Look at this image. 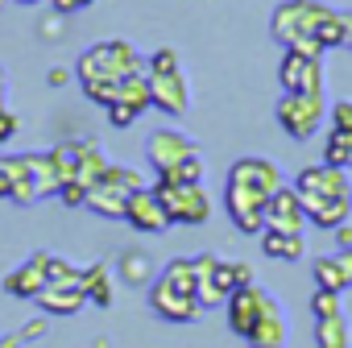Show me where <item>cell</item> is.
<instances>
[{"label": "cell", "instance_id": "1", "mask_svg": "<svg viewBox=\"0 0 352 348\" xmlns=\"http://www.w3.org/2000/svg\"><path fill=\"white\" fill-rule=\"evenodd\" d=\"M286 187L282 183V170L270 157H236L228 166V183H224V208L228 220L245 232V237H261L265 232V204L270 195Z\"/></svg>", "mask_w": 352, "mask_h": 348}, {"label": "cell", "instance_id": "2", "mask_svg": "<svg viewBox=\"0 0 352 348\" xmlns=\"http://www.w3.org/2000/svg\"><path fill=\"white\" fill-rule=\"evenodd\" d=\"M129 75H145V58L137 54L133 42L112 38V42H96L75 58V79L87 83H124Z\"/></svg>", "mask_w": 352, "mask_h": 348}, {"label": "cell", "instance_id": "3", "mask_svg": "<svg viewBox=\"0 0 352 348\" xmlns=\"http://www.w3.org/2000/svg\"><path fill=\"white\" fill-rule=\"evenodd\" d=\"M149 183L133 166H108L100 179L87 187V208L108 216V220H124V208H129V195L133 191H145Z\"/></svg>", "mask_w": 352, "mask_h": 348}, {"label": "cell", "instance_id": "4", "mask_svg": "<svg viewBox=\"0 0 352 348\" xmlns=\"http://www.w3.org/2000/svg\"><path fill=\"white\" fill-rule=\"evenodd\" d=\"M323 17H327L323 0H282V5L274 9V17H270V34H274V42H282V50H290L302 38H315Z\"/></svg>", "mask_w": 352, "mask_h": 348}, {"label": "cell", "instance_id": "5", "mask_svg": "<svg viewBox=\"0 0 352 348\" xmlns=\"http://www.w3.org/2000/svg\"><path fill=\"white\" fill-rule=\"evenodd\" d=\"M149 191L166 208L170 224H208V216H212V199L195 183H174V179H162V174H157V183Z\"/></svg>", "mask_w": 352, "mask_h": 348}, {"label": "cell", "instance_id": "6", "mask_svg": "<svg viewBox=\"0 0 352 348\" xmlns=\"http://www.w3.org/2000/svg\"><path fill=\"white\" fill-rule=\"evenodd\" d=\"M274 116H278V124L286 129V137H294V141H311V137L323 129L327 100H323V96H286V91H282Z\"/></svg>", "mask_w": 352, "mask_h": 348}, {"label": "cell", "instance_id": "7", "mask_svg": "<svg viewBox=\"0 0 352 348\" xmlns=\"http://www.w3.org/2000/svg\"><path fill=\"white\" fill-rule=\"evenodd\" d=\"M232 290H236L232 261H220L216 253H199L195 257V298H199V307L204 311L208 307H224Z\"/></svg>", "mask_w": 352, "mask_h": 348}, {"label": "cell", "instance_id": "8", "mask_svg": "<svg viewBox=\"0 0 352 348\" xmlns=\"http://www.w3.org/2000/svg\"><path fill=\"white\" fill-rule=\"evenodd\" d=\"M278 83L286 96H323V58L286 50L278 63Z\"/></svg>", "mask_w": 352, "mask_h": 348}, {"label": "cell", "instance_id": "9", "mask_svg": "<svg viewBox=\"0 0 352 348\" xmlns=\"http://www.w3.org/2000/svg\"><path fill=\"white\" fill-rule=\"evenodd\" d=\"M199 149H195V141L187 137V133H179V129H157L149 141H145V157H149V166L157 170V174H170L179 162H187V157H195Z\"/></svg>", "mask_w": 352, "mask_h": 348}, {"label": "cell", "instance_id": "10", "mask_svg": "<svg viewBox=\"0 0 352 348\" xmlns=\"http://www.w3.org/2000/svg\"><path fill=\"white\" fill-rule=\"evenodd\" d=\"M298 195H319V199H352V183H348V170H336V166H307L298 170V183H294Z\"/></svg>", "mask_w": 352, "mask_h": 348}, {"label": "cell", "instance_id": "11", "mask_svg": "<svg viewBox=\"0 0 352 348\" xmlns=\"http://www.w3.org/2000/svg\"><path fill=\"white\" fill-rule=\"evenodd\" d=\"M307 228V212L298 204L294 187H278L265 204V232H286V237H302Z\"/></svg>", "mask_w": 352, "mask_h": 348}, {"label": "cell", "instance_id": "12", "mask_svg": "<svg viewBox=\"0 0 352 348\" xmlns=\"http://www.w3.org/2000/svg\"><path fill=\"white\" fill-rule=\"evenodd\" d=\"M270 303H274V294H270V290H261L257 282H253V286H241V290H232V294H228V303H224V307H228V327H232V331L245 340Z\"/></svg>", "mask_w": 352, "mask_h": 348}, {"label": "cell", "instance_id": "13", "mask_svg": "<svg viewBox=\"0 0 352 348\" xmlns=\"http://www.w3.org/2000/svg\"><path fill=\"white\" fill-rule=\"evenodd\" d=\"M149 307H153V315H157V319H166V323H195V319L204 315L199 298L170 290L162 278H153V282H149Z\"/></svg>", "mask_w": 352, "mask_h": 348}, {"label": "cell", "instance_id": "14", "mask_svg": "<svg viewBox=\"0 0 352 348\" xmlns=\"http://www.w3.org/2000/svg\"><path fill=\"white\" fill-rule=\"evenodd\" d=\"M141 112H149V75H129L120 83L116 104L108 108V120H112V129H129Z\"/></svg>", "mask_w": 352, "mask_h": 348}, {"label": "cell", "instance_id": "15", "mask_svg": "<svg viewBox=\"0 0 352 348\" xmlns=\"http://www.w3.org/2000/svg\"><path fill=\"white\" fill-rule=\"evenodd\" d=\"M187 104H191V91H187L183 71H174V75H149V108H157L166 116H183Z\"/></svg>", "mask_w": 352, "mask_h": 348}, {"label": "cell", "instance_id": "16", "mask_svg": "<svg viewBox=\"0 0 352 348\" xmlns=\"http://www.w3.org/2000/svg\"><path fill=\"white\" fill-rule=\"evenodd\" d=\"M124 220L137 228V232H145V237H153V232H166L170 228V216H166V208L157 204V195L145 187V191H133L129 195V208H124Z\"/></svg>", "mask_w": 352, "mask_h": 348}, {"label": "cell", "instance_id": "17", "mask_svg": "<svg viewBox=\"0 0 352 348\" xmlns=\"http://www.w3.org/2000/svg\"><path fill=\"white\" fill-rule=\"evenodd\" d=\"M50 282H46V253H34L30 261H21L9 278H5V290L13 294V298H38L42 290H46Z\"/></svg>", "mask_w": 352, "mask_h": 348}, {"label": "cell", "instance_id": "18", "mask_svg": "<svg viewBox=\"0 0 352 348\" xmlns=\"http://www.w3.org/2000/svg\"><path fill=\"white\" fill-rule=\"evenodd\" d=\"M245 340H249V348H286V340H290V323H286L278 298L261 311V319L253 323V331H249Z\"/></svg>", "mask_w": 352, "mask_h": 348}, {"label": "cell", "instance_id": "19", "mask_svg": "<svg viewBox=\"0 0 352 348\" xmlns=\"http://www.w3.org/2000/svg\"><path fill=\"white\" fill-rule=\"evenodd\" d=\"M298 204H302V212H307V224H315V228H323V232H331L336 224L352 220V199H319V195H298Z\"/></svg>", "mask_w": 352, "mask_h": 348}, {"label": "cell", "instance_id": "20", "mask_svg": "<svg viewBox=\"0 0 352 348\" xmlns=\"http://www.w3.org/2000/svg\"><path fill=\"white\" fill-rule=\"evenodd\" d=\"M116 274H120V282H129V286H149L162 270H157V261H153L145 249H124V253L116 257Z\"/></svg>", "mask_w": 352, "mask_h": 348}, {"label": "cell", "instance_id": "21", "mask_svg": "<svg viewBox=\"0 0 352 348\" xmlns=\"http://www.w3.org/2000/svg\"><path fill=\"white\" fill-rule=\"evenodd\" d=\"M34 303L46 315H75V311L87 307V294H83V286H46Z\"/></svg>", "mask_w": 352, "mask_h": 348}, {"label": "cell", "instance_id": "22", "mask_svg": "<svg viewBox=\"0 0 352 348\" xmlns=\"http://www.w3.org/2000/svg\"><path fill=\"white\" fill-rule=\"evenodd\" d=\"M79 286H83L87 303H96V307H112V298H116V290H112V270H108L104 261L87 265L83 278H79Z\"/></svg>", "mask_w": 352, "mask_h": 348}, {"label": "cell", "instance_id": "23", "mask_svg": "<svg viewBox=\"0 0 352 348\" xmlns=\"http://www.w3.org/2000/svg\"><path fill=\"white\" fill-rule=\"evenodd\" d=\"M75 166H79L75 179L91 187V183L100 179V174L108 170V157H104V149H100L96 141H75Z\"/></svg>", "mask_w": 352, "mask_h": 348}, {"label": "cell", "instance_id": "24", "mask_svg": "<svg viewBox=\"0 0 352 348\" xmlns=\"http://www.w3.org/2000/svg\"><path fill=\"white\" fill-rule=\"evenodd\" d=\"M315 344L319 348H352V327H348V315H327V319H315Z\"/></svg>", "mask_w": 352, "mask_h": 348}, {"label": "cell", "instance_id": "25", "mask_svg": "<svg viewBox=\"0 0 352 348\" xmlns=\"http://www.w3.org/2000/svg\"><path fill=\"white\" fill-rule=\"evenodd\" d=\"M170 290H179V294H191L195 298V257H170L157 274Z\"/></svg>", "mask_w": 352, "mask_h": 348}, {"label": "cell", "instance_id": "26", "mask_svg": "<svg viewBox=\"0 0 352 348\" xmlns=\"http://www.w3.org/2000/svg\"><path fill=\"white\" fill-rule=\"evenodd\" d=\"M311 278H315V290H331V294L348 290V274H344L340 257H315L311 261Z\"/></svg>", "mask_w": 352, "mask_h": 348}, {"label": "cell", "instance_id": "27", "mask_svg": "<svg viewBox=\"0 0 352 348\" xmlns=\"http://www.w3.org/2000/svg\"><path fill=\"white\" fill-rule=\"evenodd\" d=\"M261 249L274 261H298L307 253V241L302 237H286V232H261Z\"/></svg>", "mask_w": 352, "mask_h": 348}, {"label": "cell", "instance_id": "28", "mask_svg": "<svg viewBox=\"0 0 352 348\" xmlns=\"http://www.w3.org/2000/svg\"><path fill=\"white\" fill-rule=\"evenodd\" d=\"M323 162L336 166V170H352V133L331 129L327 141H323Z\"/></svg>", "mask_w": 352, "mask_h": 348}, {"label": "cell", "instance_id": "29", "mask_svg": "<svg viewBox=\"0 0 352 348\" xmlns=\"http://www.w3.org/2000/svg\"><path fill=\"white\" fill-rule=\"evenodd\" d=\"M315 38H319V46H323V50H336V46H344V13L327 9V17L319 21Z\"/></svg>", "mask_w": 352, "mask_h": 348}, {"label": "cell", "instance_id": "30", "mask_svg": "<svg viewBox=\"0 0 352 348\" xmlns=\"http://www.w3.org/2000/svg\"><path fill=\"white\" fill-rule=\"evenodd\" d=\"M79 278H83V270H75L71 261L46 253V282H50V286H79Z\"/></svg>", "mask_w": 352, "mask_h": 348}, {"label": "cell", "instance_id": "31", "mask_svg": "<svg viewBox=\"0 0 352 348\" xmlns=\"http://www.w3.org/2000/svg\"><path fill=\"white\" fill-rule=\"evenodd\" d=\"M46 153H50V162H54L58 183H71L75 174H79V166H75V141H71V145H54V149H46Z\"/></svg>", "mask_w": 352, "mask_h": 348}, {"label": "cell", "instance_id": "32", "mask_svg": "<svg viewBox=\"0 0 352 348\" xmlns=\"http://www.w3.org/2000/svg\"><path fill=\"white\" fill-rule=\"evenodd\" d=\"M162 179H174V183H195V187H204V153H195V157H187V162H179L170 174H162Z\"/></svg>", "mask_w": 352, "mask_h": 348}, {"label": "cell", "instance_id": "33", "mask_svg": "<svg viewBox=\"0 0 352 348\" xmlns=\"http://www.w3.org/2000/svg\"><path fill=\"white\" fill-rule=\"evenodd\" d=\"M174 71H183V58L174 46H157L149 54V75H174Z\"/></svg>", "mask_w": 352, "mask_h": 348}, {"label": "cell", "instance_id": "34", "mask_svg": "<svg viewBox=\"0 0 352 348\" xmlns=\"http://www.w3.org/2000/svg\"><path fill=\"white\" fill-rule=\"evenodd\" d=\"M311 315H315V319L340 315V294H331V290H315V294H311Z\"/></svg>", "mask_w": 352, "mask_h": 348}, {"label": "cell", "instance_id": "35", "mask_svg": "<svg viewBox=\"0 0 352 348\" xmlns=\"http://www.w3.org/2000/svg\"><path fill=\"white\" fill-rule=\"evenodd\" d=\"M58 199H63L67 208H87V183H79V179L63 183V187H58Z\"/></svg>", "mask_w": 352, "mask_h": 348}, {"label": "cell", "instance_id": "36", "mask_svg": "<svg viewBox=\"0 0 352 348\" xmlns=\"http://www.w3.org/2000/svg\"><path fill=\"white\" fill-rule=\"evenodd\" d=\"M331 129L352 133V100H340V104L331 108Z\"/></svg>", "mask_w": 352, "mask_h": 348}, {"label": "cell", "instance_id": "37", "mask_svg": "<svg viewBox=\"0 0 352 348\" xmlns=\"http://www.w3.org/2000/svg\"><path fill=\"white\" fill-rule=\"evenodd\" d=\"M13 195V157H0V199Z\"/></svg>", "mask_w": 352, "mask_h": 348}, {"label": "cell", "instance_id": "38", "mask_svg": "<svg viewBox=\"0 0 352 348\" xmlns=\"http://www.w3.org/2000/svg\"><path fill=\"white\" fill-rule=\"evenodd\" d=\"M46 327H50V323H46V315H38V319H30L17 336H21V344H25V340H42V336H46Z\"/></svg>", "mask_w": 352, "mask_h": 348}, {"label": "cell", "instance_id": "39", "mask_svg": "<svg viewBox=\"0 0 352 348\" xmlns=\"http://www.w3.org/2000/svg\"><path fill=\"white\" fill-rule=\"evenodd\" d=\"M232 282H236V290L241 286H253L257 278H253V265L249 261H232Z\"/></svg>", "mask_w": 352, "mask_h": 348}, {"label": "cell", "instance_id": "40", "mask_svg": "<svg viewBox=\"0 0 352 348\" xmlns=\"http://www.w3.org/2000/svg\"><path fill=\"white\" fill-rule=\"evenodd\" d=\"M13 133H17V116L0 104V141H13Z\"/></svg>", "mask_w": 352, "mask_h": 348}, {"label": "cell", "instance_id": "41", "mask_svg": "<svg viewBox=\"0 0 352 348\" xmlns=\"http://www.w3.org/2000/svg\"><path fill=\"white\" fill-rule=\"evenodd\" d=\"M331 241H336V249H352V220L336 224V228H331Z\"/></svg>", "mask_w": 352, "mask_h": 348}, {"label": "cell", "instance_id": "42", "mask_svg": "<svg viewBox=\"0 0 352 348\" xmlns=\"http://www.w3.org/2000/svg\"><path fill=\"white\" fill-rule=\"evenodd\" d=\"M50 5H54V13H58V17H67V13H79V9L96 5V0H50Z\"/></svg>", "mask_w": 352, "mask_h": 348}, {"label": "cell", "instance_id": "43", "mask_svg": "<svg viewBox=\"0 0 352 348\" xmlns=\"http://www.w3.org/2000/svg\"><path fill=\"white\" fill-rule=\"evenodd\" d=\"M67 79H71V71H67V67H50V87H63Z\"/></svg>", "mask_w": 352, "mask_h": 348}, {"label": "cell", "instance_id": "44", "mask_svg": "<svg viewBox=\"0 0 352 348\" xmlns=\"http://www.w3.org/2000/svg\"><path fill=\"white\" fill-rule=\"evenodd\" d=\"M336 257H340V265H344V274H348V286H352V249H340Z\"/></svg>", "mask_w": 352, "mask_h": 348}, {"label": "cell", "instance_id": "45", "mask_svg": "<svg viewBox=\"0 0 352 348\" xmlns=\"http://www.w3.org/2000/svg\"><path fill=\"white\" fill-rule=\"evenodd\" d=\"M344 46L352 50V13H344Z\"/></svg>", "mask_w": 352, "mask_h": 348}, {"label": "cell", "instance_id": "46", "mask_svg": "<svg viewBox=\"0 0 352 348\" xmlns=\"http://www.w3.org/2000/svg\"><path fill=\"white\" fill-rule=\"evenodd\" d=\"M0 348H21V336H0Z\"/></svg>", "mask_w": 352, "mask_h": 348}, {"label": "cell", "instance_id": "47", "mask_svg": "<svg viewBox=\"0 0 352 348\" xmlns=\"http://www.w3.org/2000/svg\"><path fill=\"white\" fill-rule=\"evenodd\" d=\"M5 91H9V79H5V67H0V104H5Z\"/></svg>", "mask_w": 352, "mask_h": 348}, {"label": "cell", "instance_id": "48", "mask_svg": "<svg viewBox=\"0 0 352 348\" xmlns=\"http://www.w3.org/2000/svg\"><path fill=\"white\" fill-rule=\"evenodd\" d=\"M17 5H38V0H17Z\"/></svg>", "mask_w": 352, "mask_h": 348}]
</instances>
